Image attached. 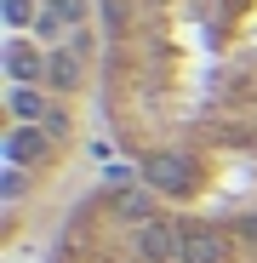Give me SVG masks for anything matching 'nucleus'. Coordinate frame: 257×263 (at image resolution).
I'll list each match as a JSON object with an SVG mask.
<instances>
[{
	"mask_svg": "<svg viewBox=\"0 0 257 263\" xmlns=\"http://www.w3.org/2000/svg\"><path fill=\"white\" fill-rule=\"evenodd\" d=\"M92 98L132 178L229 195L257 172V0H92Z\"/></svg>",
	"mask_w": 257,
	"mask_h": 263,
	"instance_id": "f257e3e1",
	"label": "nucleus"
},
{
	"mask_svg": "<svg viewBox=\"0 0 257 263\" xmlns=\"http://www.w3.org/2000/svg\"><path fill=\"white\" fill-rule=\"evenodd\" d=\"M40 263H257V195L177 200L114 178L63 212Z\"/></svg>",
	"mask_w": 257,
	"mask_h": 263,
	"instance_id": "f03ea898",
	"label": "nucleus"
}]
</instances>
